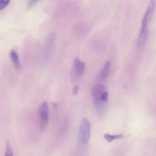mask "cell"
Wrapping results in <instances>:
<instances>
[{
  "label": "cell",
  "instance_id": "6da1fadb",
  "mask_svg": "<svg viewBox=\"0 0 156 156\" xmlns=\"http://www.w3.org/2000/svg\"><path fill=\"white\" fill-rule=\"evenodd\" d=\"M90 121L86 118H84L81 124L78 137L80 149H85L87 146L90 136Z\"/></svg>",
  "mask_w": 156,
  "mask_h": 156
},
{
  "label": "cell",
  "instance_id": "7a4b0ae2",
  "mask_svg": "<svg viewBox=\"0 0 156 156\" xmlns=\"http://www.w3.org/2000/svg\"><path fill=\"white\" fill-rule=\"evenodd\" d=\"M107 91L106 87L101 84L95 85L92 89L94 103L99 113H102L104 110L106 103L102 101V96L104 93Z\"/></svg>",
  "mask_w": 156,
  "mask_h": 156
},
{
  "label": "cell",
  "instance_id": "3957f363",
  "mask_svg": "<svg viewBox=\"0 0 156 156\" xmlns=\"http://www.w3.org/2000/svg\"><path fill=\"white\" fill-rule=\"evenodd\" d=\"M85 66V63L79 58H76L74 59L70 74L72 82H76L81 79L84 73Z\"/></svg>",
  "mask_w": 156,
  "mask_h": 156
},
{
  "label": "cell",
  "instance_id": "277c9868",
  "mask_svg": "<svg viewBox=\"0 0 156 156\" xmlns=\"http://www.w3.org/2000/svg\"><path fill=\"white\" fill-rule=\"evenodd\" d=\"M38 115L40 129L41 130H43L47 127L49 121V110L47 101L43 102L39 107Z\"/></svg>",
  "mask_w": 156,
  "mask_h": 156
},
{
  "label": "cell",
  "instance_id": "5b68a950",
  "mask_svg": "<svg viewBox=\"0 0 156 156\" xmlns=\"http://www.w3.org/2000/svg\"><path fill=\"white\" fill-rule=\"evenodd\" d=\"M55 37L53 34L49 35L47 39L44 49V57L47 60L49 59L52 54L55 46Z\"/></svg>",
  "mask_w": 156,
  "mask_h": 156
},
{
  "label": "cell",
  "instance_id": "8992f818",
  "mask_svg": "<svg viewBox=\"0 0 156 156\" xmlns=\"http://www.w3.org/2000/svg\"><path fill=\"white\" fill-rule=\"evenodd\" d=\"M148 24H142L137 41V47L139 50L143 49L146 43L148 35Z\"/></svg>",
  "mask_w": 156,
  "mask_h": 156
},
{
  "label": "cell",
  "instance_id": "52a82bcc",
  "mask_svg": "<svg viewBox=\"0 0 156 156\" xmlns=\"http://www.w3.org/2000/svg\"><path fill=\"white\" fill-rule=\"evenodd\" d=\"M110 66L111 63L109 61H108L105 63L98 75L97 80L99 82H102L106 80L109 73Z\"/></svg>",
  "mask_w": 156,
  "mask_h": 156
},
{
  "label": "cell",
  "instance_id": "ba28073f",
  "mask_svg": "<svg viewBox=\"0 0 156 156\" xmlns=\"http://www.w3.org/2000/svg\"><path fill=\"white\" fill-rule=\"evenodd\" d=\"M10 57L15 67L17 69H19L20 67L19 57L15 50H12L10 51Z\"/></svg>",
  "mask_w": 156,
  "mask_h": 156
},
{
  "label": "cell",
  "instance_id": "9c48e42d",
  "mask_svg": "<svg viewBox=\"0 0 156 156\" xmlns=\"http://www.w3.org/2000/svg\"><path fill=\"white\" fill-rule=\"evenodd\" d=\"M123 137V136L122 135L112 136L106 133L104 135L105 139L109 143L112 142L115 139H121Z\"/></svg>",
  "mask_w": 156,
  "mask_h": 156
},
{
  "label": "cell",
  "instance_id": "30bf717a",
  "mask_svg": "<svg viewBox=\"0 0 156 156\" xmlns=\"http://www.w3.org/2000/svg\"><path fill=\"white\" fill-rule=\"evenodd\" d=\"M5 155V156H12L13 152L9 141H7V144L6 150Z\"/></svg>",
  "mask_w": 156,
  "mask_h": 156
},
{
  "label": "cell",
  "instance_id": "8fae6325",
  "mask_svg": "<svg viewBox=\"0 0 156 156\" xmlns=\"http://www.w3.org/2000/svg\"><path fill=\"white\" fill-rule=\"evenodd\" d=\"M10 0H1L0 1V10L5 8L9 4Z\"/></svg>",
  "mask_w": 156,
  "mask_h": 156
},
{
  "label": "cell",
  "instance_id": "7c38bea8",
  "mask_svg": "<svg viewBox=\"0 0 156 156\" xmlns=\"http://www.w3.org/2000/svg\"><path fill=\"white\" fill-rule=\"evenodd\" d=\"M79 85H75L73 89L72 93L74 96L76 95L79 92Z\"/></svg>",
  "mask_w": 156,
  "mask_h": 156
},
{
  "label": "cell",
  "instance_id": "4fadbf2b",
  "mask_svg": "<svg viewBox=\"0 0 156 156\" xmlns=\"http://www.w3.org/2000/svg\"><path fill=\"white\" fill-rule=\"evenodd\" d=\"M52 105L55 109H57L58 108V104L56 103H52Z\"/></svg>",
  "mask_w": 156,
  "mask_h": 156
}]
</instances>
